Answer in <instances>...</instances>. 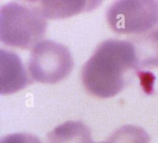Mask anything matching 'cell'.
<instances>
[{"mask_svg":"<svg viewBox=\"0 0 158 143\" xmlns=\"http://www.w3.org/2000/svg\"><path fill=\"white\" fill-rule=\"evenodd\" d=\"M0 91L2 95L16 92L32 82L19 57L15 53L1 49Z\"/></svg>","mask_w":158,"mask_h":143,"instance_id":"obj_5","label":"cell"},{"mask_svg":"<svg viewBox=\"0 0 158 143\" xmlns=\"http://www.w3.org/2000/svg\"><path fill=\"white\" fill-rule=\"evenodd\" d=\"M97 143H111V142L109 141V140H107V141H101V142H97Z\"/></svg>","mask_w":158,"mask_h":143,"instance_id":"obj_10","label":"cell"},{"mask_svg":"<svg viewBox=\"0 0 158 143\" xmlns=\"http://www.w3.org/2000/svg\"><path fill=\"white\" fill-rule=\"evenodd\" d=\"M107 140L111 143H150L151 138L143 129L127 125L117 129Z\"/></svg>","mask_w":158,"mask_h":143,"instance_id":"obj_8","label":"cell"},{"mask_svg":"<svg viewBox=\"0 0 158 143\" xmlns=\"http://www.w3.org/2000/svg\"><path fill=\"white\" fill-rule=\"evenodd\" d=\"M73 67V60L69 49L51 40H42L35 45L28 62L31 78L46 84H54L64 79Z\"/></svg>","mask_w":158,"mask_h":143,"instance_id":"obj_4","label":"cell"},{"mask_svg":"<svg viewBox=\"0 0 158 143\" xmlns=\"http://www.w3.org/2000/svg\"><path fill=\"white\" fill-rule=\"evenodd\" d=\"M106 21L118 34H146L158 25V1L120 0L111 5Z\"/></svg>","mask_w":158,"mask_h":143,"instance_id":"obj_3","label":"cell"},{"mask_svg":"<svg viewBox=\"0 0 158 143\" xmlns=\"http://www.w3.org/2000/svg\"><path fill=\"white\" fill-rule=\"evenodd\" d=\"M140 66L137 47L130 41L103 42L84 64L81 78L85 89L99 98H110L121 92L130 73Z\"/></svg>","mask_w":158,"mask_h":143,"instance_id":"obj_1","label":"cell"},{"mask_svg":"<svg viewBox=\"0 0 158 143\" xmlns=\"http://www.w3.org/2000/svg\"><path fill=\"white\" fill-rule=\"evenodd\" d=\"M44 18H59L71 16L74 14L92 9L94 5L93 1H35L29 2Z\"/></svg>","mask_w":158,"mask_h":143,"instance_id":"obj_6","label":"cell"},{"mask_svg":"<svg viewBox=\"0 0 158 143\" xmlns=\"http://www.w3.org/2000/svg\"><path fill=\"white\" fill-rule=\"evenodd\" d=\"M157 66H158V58H157Z\"/></svg>","mask_w":158,"mask_h":143,"instance_id":"obj_11","label":"cell"},{"mask_svg":"<svg viewBox=\"0 0 158 143\" xmlns=\"http://www.w3.org/2000/svg\"><path fill=\"white\" fill-rule=\"evenodd\" d=\"M0 143H42L35 135L29 133H15L2 138Z\"/></svg>","mask_w":158,"mask_h":143,"instance_id":"obj_9","label":"cell"},{"mask_svg":"<svg viewBox=\"0 0 158 143\" xmlns=\"http://www.w3.org/2000/svg\"><path fill=\"white\" fill-rule=\"evenodd\" d=\"M48 143H93L89 128L81 121H68L48 134Z\"/></svg>","mask_w":158,"mask_h":143,"instance_id":"obj_7","label":"cell"},{"mask_svg":"<svg viewBox=\"0 0 158 143\" xmlns=\"http://www.w3.org/2000/svg\"><path fill=\"white\" fill-rule=\"evenodd\" d=\"M46 18L30 4L9 2L0 9V39L5 45L28 49L44 37Z\"/></svg>","mask_w":158,"mask_h":143,"instance_id":"obj_2","label":"cell"}]
</instances>
